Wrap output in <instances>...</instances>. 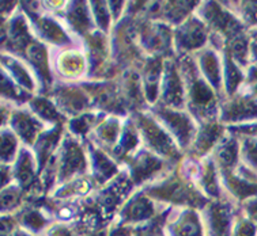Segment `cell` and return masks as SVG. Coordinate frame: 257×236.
Instances as JSON below:
<instances>
[{
    "label": "cell",
    "mask_w": 257,
    "mask_h": 236,
    "mask_svg": "<svg viewBox=\"0 0 257 236\" xmlns=\"http://www.w3.org/2000/svg\"><path fill=\"white\" fill-rule=\"evenodd\" d=\"M187 90V109L197 124L218 120L220 107L216 101V91L207 83L197 68L193 55L183 56L178 60Z\"/></svg>",
    "instance_id": "6da1fadb"
},
{
    "label": "cell",
    "mask_w": 257,
    "mask_h": 236,
    "mask_svg": "<svg viewBox=\"0 0 257 236\" xmlns=\"http://www.w3.org/2000/svg\"><path fill=\"white\" fill-rule=\"evenodd\" d=\"M131 117L141 134L142 145L166 162L177 166L183 157V151L168 130L150 113L149 109L135 113Z\"/></svg>",
    "instance_id": "7a4b0ae2"
},
{
    "label": "cell",
    "mask_w": 257,
    "mask_h": 236,
    "mask_svg": "<svg viewBox=\"0 0 257 236\" xmlns=\"http://www.w3.org/2000/svg\"><path fill=\"white\" fill-rule=\"evenodd\" d=\"M149 111L157 118L159 124L168 130L180 149L183 152H188L199 129V124L189 114V111L170 109L161 103L150 106Z\"/></svg>",
    "instance_id": "3957f363"
},
{
    "label": "cell",
    "mask_w": 257,
    "mask_h": 236,
    "mask_svg": "<svg viewBox=\"0 0 257 236\" xmlns=\"http://www.w3.org/2000/svg\"><path fill=\"white\" fill-rule=\"evenodd\" d=\"M124 164L126 166V172L135 187L151 185L153 182L158 181L159 178L168 174V167H174V164L166 162L145 147H141L134 155L128 157Z\"/></svg>",
    "instance_id": "277c9868"
},
{
    "label": "cell",
    "mask_w": 257,
    "mask_h": 236,
    "mask_svg": "<svg viewBox=\"0 0 257 236\" xmlns=\"http://www.w3.org/2000/svg\"><path fill=\"white\" fill-rule=\"evenodd\" d=\"M173 41L180 57L195 55L210 41V29L196 14H192L174 29Z\"/></svg>",
    "instance_id": "5b68a950"
},
{
    "label": "cell",
    "mask_w": 257,
    "mask_h": 236,
    "mask_svg": "<svg viewBox=\"0 0 257 236\" xmlns=\"http://www.w3.org/2000/svg\"><path fill=\"white\" fill-rule=\"evenodd\" d=\"M158 103L170 109L184 110L187 107V90L178 61L165 59Z\"/></svg>",
    "instance_id": "8992f818"
},
{
    "label": "cell",
    "mask_w": 257,
    "mask_h": 236,
    "mask_svg": "<svg viewBox=\"0 0 257 236\" xmlns=\"http://www.w3.org/2000/svg\"><path fill=\"white\" fill-rule=\"evenodd\" d=\"M60 178L70 182L79 176L89 175V155L87 149L83 148L82 141L74 134L68 136L63 141L60 157Z\"/></svg>",
    "instance_id": "52a82bcc"
},
{
    "label": "cell",
    "mask_w": 257,
    "mask_h": 236,
    "mask_svg": "<svg viewBox=\"0 0 257 236\" xmlns=\"http://www.w3.org/2000/svg\"><path fill=\"white\" fill-rule=\"evenodd\" d=\"M86 149L89 155L90 176L97 185L105 186L121 172L116 160L90 140L86 144Z\"/></svg>",
    "instance_id": "ba28073f"
},
{
    "label": "cell",
    "mask_w": 257,
    "mask_h": 236,
    "mask_svg": "<svg viewBox=\"0 0 257 236\" xmlns=\"http://www.w3.org/2000/svg\"><path fill=\"white\" fill-rule=\"evenodd\" d=\"M224 129L216 120L201 122L199 124L196 137L188 149V155L192 159H203L210 156V153L215 149L220 139L223 137Z\"/></svg>",
    "instance_id": "9c48e42d"
},
{
    "label": "cell",
    "mask_w": 257,
    "mask_h": 236,
    "mask_svg": "<svg viewBox=\"0 0 257 236\" xmlns=\"http://www.w3.org/2000/svg\"><path fill=\"white\" fill-rule=\"evenodd\" d=\"M197 68L203 78L215 90L216 93L223 88V60L220 59L218 49L211 47L203 48L193 55Z\"/></svg>",
    "instance_id": "30bf717a"
},
{
    "label": "cell",
    "mask_w": 257,
    "mask_h": 236,
    "mask_svg": "<svg viewBox=\"0 0 257 236\" xmlns=\"http://www.w3.org/2000/svg\"><path fill=\"white\" fill-rule=\"evenodd\" d=\"M57 106H60L67 116L78 117L89 113L93 109V103L82 84H66L57 91Z\"/></svg>",
    "instance_id": "8fae6325"
},
{
    "label": "cell",
    "mask_w": 257,
    "mask_h": 236,
    "mask_svg": "<svg viewBox=\"0 0 257 236\" xmlns=\"http://www.w3.org/2000/svg\"><path fill=\"white\" fill-rule=\"evenodd\" d=\"M124 120L117 116H103L90 133V141L112 155L120 140Z\"/></svg>",
    "instance_id": "7c38bea8"
},
{
    "label": "cell",
    "mask_w": 257,
    "mask_h": 236,
    "mask_svg": "<svg viewBox=\"0 0 257 236\" xmlns=\"http://www.w3.org/2000/svg\"><path fill=\"white\" fill-rule=\"evenodd\" d=\"M164 63L165 60L162 57H146L145 63L142 64V84L149 107L157 105L159 101Z\"/></svg>",
    "instance_id": "4fadbf2b"
},
{
    "label": "cell",
    "mask_w": 257,
    "mask_h": 236,
    "mask_svg": "<svg viewBox=\"0 0 257 236\" xmlns=\"http://www.w3.org/2000/svg\"><path fill=\"white\" fill-rule=\"evenodd\" d=\"M57 72L67 80H76L89 72L87 57L79 49H67L61 52L57 60Z\"/></svg>",
    "instance_id": "5bb4252c"
},
{
    "label": "cell",
    "mask_w": 257,
    "mask_h": 236,
    "mask_svg": "<svg viewBox=\"0 0 257 236\" xmlns=\"http://www.w3.org/2000/svg\"><path fill=\"white\" fill-rule=\"evenodd\" d=\"M71 7H68V25L71 26L72 30L79 33L80 36L86 38L90 33L97 30L94 26L93 15L90 11L89 3L84 2H76V3H71Z\"/></svg>",
    "instance_id": "9a60e30c"
},
{
    "label": "cell",
    "mask_w": 257,
    "mask_h": 236,
    "mask_svg": "<svg viewBox=\"0 0 257 236\" xmlns=\"http://www.w3.org/2000/svg\"><path fill=\"white\" fill-rule=\"evenodd\" d=\"M108 3L105 2H90V11L93 15L94 25L97 26V30L108 34L110 32V26H112V14Z\"/></svg>",
    "instance_id": "2e32d148"
},
{
    "label": "cell",
    "mask_w": 257,
    "mask_h": 236,
    "mask_svg": "<svg viewBox=\"0 0 257 236\" xmlns=\"http://www.w3.org/2000/svg\"><path fill=\"white\" fill-rule=\"evenodd\" d=\"M239 152L242 156L243 164L249 167L252 171L257 172V137H245L239 145Z\"/></svg>",
    "instance_id": "e0dca14e"
}]
</instances>
